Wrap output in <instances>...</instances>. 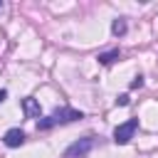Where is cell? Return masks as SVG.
<instances>
[{
    "label": "cell",
    "instance_id": "52a82bcc",
    "mask_svg": "<svg viewBox=\"0 0 158 158\" xmlns=\"http://www.w3.org/2000/svg\"><path fill=\"white\" fill-rule=\"evenodd\" d=\"M96 59H99V64H114L116 59H121V52H118V49H111V52H101Z\"/></svg>",
    "mask_w": 158,
    "mask_h": 158
},
{
    "label": "cell",
    "instance_id": "30bf717a",
    "mask_svg": "<svg viewBox=\"0 0 158 158\" xmlns=\"http://www.w3.org/2000/svg\"><path fill=\"white\" fill-rule=\"evenodd\" d=\"M5 99H7V91H5V89H0V104H2Z\"/></svg>",
    "mask_w": 158,
    "mask_h": 158
},
{
    "label": "cell",
    "instance_id": "7a4b0ae2",
    "mask_svg": "<svg viewBox=\"0 0 158 158\" xmlns=\"http://www.w3.org/2000/svg\"><path fill=\"white\" fill-rule=\"evenodd\" d=\"M136 128H138V118H128V121L118 123V126L114 128V143H116V146H126V143L133 138Z\"/></svg>",
    "mask_w": 158,
    "mask_h": 158
},
{
    "label": "cell",
    "instance_id": "8992f818",
    "mask_svg": "<svg viewBox=\"0 0 158 158\" xmlns=\"http://www.w3.org/2000/svg\"><path fill=\"white\" fill-rule=\"evenodd\" d=\"M126 30H128L126 17H116V20L111 22V35H114V37H123V35H126Z\"/></svg>",
    "mask_w": 158,
    "mask_h": 158
},
{
    "label": "cell",
    "instance_id": "8fae6325",
    "mask_svg": "<svg viewBox=\"0 0 158 158\" xmlns=\"http://www.w3.org/2000/svg\"><path fill=\"white\" fill-rule=\"evenodd\" d=\"M0 10H2V0H0Z\"/></svg>",
    "mask_w": 158,
    "mask_h": 158
},
{
    "label": "cell",
    "instance_id": "277c9868",
    "mask_svg": "<svg viewBox=\"0 0 158 158\" xmlns=\"http://www.w3.org/2000/svg\"><path fill=\"white\" fill-rule=\"evenodd\" d=\"M2 143H5L7 148L22 146V143H25V131H22V128H7L5 136H2Z\"/></svg>",
    "mask_w": 158,
    "mask_h": 158
},
{
    "label": "cell",
    "instance_id": "5b68a950",
    "mask_svg": "<svg viewBox=\"0 0 158 158\" xmlns=\"http://www.w3.org/2000/svg\"><path fill=\"white\" fill-rule=\"evenodd\" d=\"M22 111H25L27 118H37V121H40V101H37V99L25 96V99H22Z\"/></svg>",
    "mask_w": 158,
    "mask_h": 158
},
{
    "label": "cell",
    "instance_id": "9c48e42d",
    "mask_svg": "<svg viewBox=\"0 0 158 158\" xmlns=\"http://www.w3.org/2000/svg\"><path fill=\"white\" fill-rule=\"evenodd\" d=\"M116 104H118V106H128V94H121V96L116 99Z\"/></svg>",
    "mask_w": 158,
    "mask_h": 158
},
{
    "label": "cell",
    "instance_id": "3957f363",
    "mask_svg": "<svg viewBox=\"0 0 158 158\" xmlns=\"http://www.w3.org/2000/svg\"><path fill=\"white\" fill-rule=\"evenodd\" d=\"M91 148H94V136H84V138L74 141V143L64 151V158H84Z\"/></svg>",
    "mask_w": 158,
    "mask_h": 158
},
{
    "label": "cell",
    "instance_id": "6da1fadb",
    "mask_svg": "<svg viewBox=\"0 0 158 158\" xmlns=\"http://www.w3.org/2000/svg\"><path fill=\"white\" fill-rule=\"evenodd\" d=\"M81 118H84L81 111H77V109H72V106H62V109H54L49 116L40 118V121H37V128H40V131H47V128H52V126L72 123V121H81Z\"/></svg>",
    "mask_w": 158,
    "mask_h": 158
},
{
    "label": "cell",
    "instance_id": "ba28073f",
    "mask_svg": "<svg viewBox=\"0 0 158 158\" xmlns=\"http://www.w3.org/2000/svg\"><path fill=\"white\" fill-rule=\"evenodd\" d=\"M141 86H143V74H136L131 81V89H141Z\"/></svg>",
    "mask_w": 158,
    "mask_h": 158
}]
</instances>
